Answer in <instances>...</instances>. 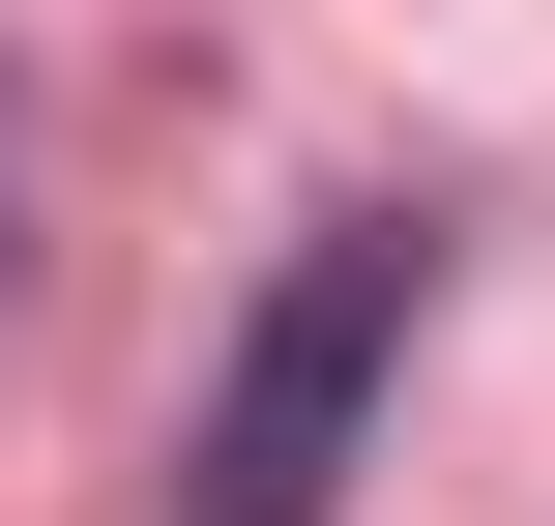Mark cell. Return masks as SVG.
Returning a JSON list of instances; mask_svg holds the SVG:
<instances>
[{
    "label": "cell",
    "instance_id": "obj_1",
    "mask_svg": "<svg viewBox=\"0 0 555 526\" xmlns=\"http://www.w3.org/2000/svg\"><path fill=\"white\" fill-rule=\"evenodd\" d=\"M410 293H439V234H410V205L293 234V293L234 322V410H205V498H176V526H322L351 410H380V351H410Z\"/></svg>",
    "mask_w": 555,
    "mask_h": 526
}]
</instances>
